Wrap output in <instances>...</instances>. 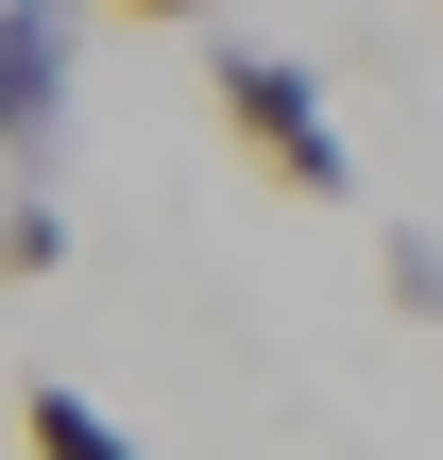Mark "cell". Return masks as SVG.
<instances>
[{"instance_id": "1", "label": "cell", "mask_w": 443, "mask_h": 460, "mask_svg": "<svg viewBox=\"0 0 443 460\" xmlns=\"http://www.w3.org/2000/svg\"><path fill=\"white\" fill-rule=\"evenodd\" d=\"M205 102H222V137L290 188V205H341L359 188V154H341V119H324V85L290 68V51H205Z\"/></svg>"}, {"instance_id": "2", "label": "cell", "mask_w": 443, "mask_h": 460, "mask_svg": "<svg viewBox=\"0 0 443 460\" xmlns=\"http://www.w3.org/2000/svg\"><path fill=\"white\" fill-rule=\"evenodd\" d=\"M68 68H85V0H0V171H51Z\"/></svg>"}, {"instance_id": "3", "label": "cell", "mask_w": 443, "mask_h": 460, "mask_svg": "<svg viewBox=\"0 0 443 460\" xmlns=\"http://www.w3.org/2000/svg\"><path fill=\"white\" fill-rule=\"evenodd\" d=\"M17 444H34V460H137V427H102L68 376H34V393H17Z\"/></svg>"}, {"instance_id": "4", "label": "cell", "mask_w": 443, "mask_h": 460, "mask_svg": "<svg viewBox=\"0 0 443 460\" xmlns=\"http://www.w3.org/2000/svg\"><path fill=\"white\" fill-rule=\"evenodd\" d=\"M51 256H68V205H51V171H17V188H0V273L34 290Z\"/></svg>"}, {"instance_id": "5", "label": "cell", "mask_w": 443, "mask_h": 460, "mask_svg": "<svg viewBox=\"0 0 443 460\" xmlns=\"http://www.w3.org/2000/svg\"><path fill=\"white\" fill-rule=\"evenodd\" d=\"M102 17H205V0H102Z\"/></svg>"}]
</instances>
